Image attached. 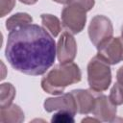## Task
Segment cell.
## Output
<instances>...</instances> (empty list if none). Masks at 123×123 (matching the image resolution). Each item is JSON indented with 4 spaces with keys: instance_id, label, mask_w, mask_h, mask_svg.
Here are the masks:
<instances>
[{
    "instance_id": "30bf717a",
    "label": "cell",
    "mask_w": 123,
    "mask_h": 123,
    "mask_svg": "<svg viewBox=\"0 0 123 123\" xmlns=\"http://www.w3.org/2000/svg\"><path fill=\"white\" fill-rule=\"evenodd\" d=\"M75 98L77 111L81 114L91 113L95 105L96 97L100 93L91 88L89 89H74L70 91Z\"/></svg>"
},
{
    "instance_id": "8fae6325",
    "label": "cell",
    "mask_w": 123,
    "mask_h": 123,
    "mask_svg": "<svg viewBox=\"0 0 123 123\" xmlns=\"http://www.w3.org/2000/svg\"><path fill=\"white\" fill-rule=\"evenodd\" d=\"M24 120V112L14 104L0 109V121L5 122H22Z\"/></svg>"
},
{
    "instance_id": "5b68a950",
    "label": "cell",
    "mask_w": 123,
    "mask_h": 123,
    "mask_svg": "<svg viewBox=\"0 0 123 123\" xmlns=\"http://www.w3.org/2000/svg\"><path fill=\"white\" fill-rule=\"evenodd\" d=\"M112 34L113 27L110 18L102 14H97L91 19L88 26V37L96 48L112 37Z\"/></svg>"
},
{
    "instance_id": "9c48e42d",
    "label": "cell",
    "mask_w": 123,
    "mask_h": 123,
    "mask_svg": "<svg viewBox=\"0 0 123 123\" xmlns=\"http://www.w3.org/2000/svg\"><path fill=\"white\" fill-rule=\"evenodd\" d=\"M43 107L47 112H52L55 111H67L73 114L78 112L76 101L71 92L64 93L57 97L47 98L43 103Z\"/></svg>"
},
{
    "instance_id": "52a82bcc",
    "label": "cell",
    "mask_w": 123,
    "mask_h": 123,
    "mask_svg": "<svg viewBox=\"0 0 123 123\" xmlns=\"http://www.w3.org/2000/svg\"><path fill=\"white\" fill-rule=\"evenodd\" d=\"M77 54V43L71 33L62 32L57 45V57L60 63H67L74 61Z\"/></svg>"
},
{
    "instance_id": "6da1fadb",
    "label": "cell",
    "mask_w": 123,
    "mask_h": 123,
    "mask_svg": "<svg viewBox=\"0 0 123 123\" xmlns=\"http://www.w3.org/2000/svg\"><path fill=\"white\" fill-rule=\"evenodd\" d=\"M5 56L13 69L38 76L54 64L57 46L46 29L31 23L9 33Z\"/></svg>"
},
{
    "instance_id": "2e32d148",
    "label": "cell",
    "mask_w": 123,
    "mask_h": 123,
    "mask_svg": "<svg viewBox=\"0 0 123 123\" xmlns=\"http://www.w3.org/2000/svg\"><path fill=\"white\" fill-rule=\"evenodd\" d=\"M74 116L75 114L71 113L70 111H59L52 116L51 122L53 123H73L75 121Z\"/></svg>"
},
{
    "instance_id": "5bb4252c",
    "label": "cell",
    "mask_w": 123,
    "mask_h": 123,
    "mask_svg": "<svg viewBox=\"0 0 123 123\" xmlns=\"http://www.w3.org/2000/svg\"><path fill=\"white\" fill-rule=\"evenodd\" d=\"M15 96V88L11 83H3L0 86V107L5 108L12 105Z\"/></svg>"
},
{
    "instance_id": "7a4b0ae2",
    "label": "cell",
    "mask_w": 123,
    "mask_h": 123,
    "mask_svg": "<svg viewBox=\"0 0 123 123\" xmlns=\"http://www.w3.org/2000/svg\"><path fill=\"white\" fill-rule=\"evenodd\" d=\"M82 79V72L74 62L56 64L41 79L42 89L50 94H62L65 87L77 84Z\"/></svg>"
},
{
    "instance_id": "4fadbf2b",
    "label": "cell",
    "mask_w": 123,
    "mask_h": 123,
    "mask_svg": "<svg viewBox=\"0 0 123 123\" xmlns=\"http://www.w3.org/2000/svg\"><path fill=\"white\" fill-rule=\"evenodd\" d=\"M40 18H41L43 28L46 29L52 35V37H55L60 34L62 26L57 16L53 14H49V13H42L40 15Z\"/></svg>"
},
{
    "instance_id": "ffe728a7",
    "label": "cell",
    "mask_w": 123,
    "mask_h": 123,
    "mask_svg": "<svg viewBox=\"0 0 123 123\" xmlns=\"http://www.w3.org/2000/svg\"><path fill=\"white\" fill-rule=\"evenodd\" d=\"M54 2H57V3H59V4H67L70 0H53Z\"/></svg>"
},
{
    "instance_id": "ac0fdd59",
    "label": "cell",
    "mask_w": 123,
    "mask_h": 123,
    "mask_svg": "<svg viewBox=\"0 0 123 123\" xmlns=\"http://www.w3.org/2000/svg\"><path fill=\"white\" fill-rule=\"evenodd\" d=\"M116 80L117 83H119L121 86H123V65L119 67V69L117 70L116 73Z\"/></svg>"
},
{
    "instance_id": "e0dca14e",
    "label": "cell",
    "mask_w": 123,
    "mask_h": 123,
    "mask_svg": "<svg viewBox=\"0 0 123 123\" xmlns=\"http://www.w3.org/2000/svg\"><path fill=\"white\" fill-rule=\"evenodd\" d=\"M15 5V0H1L0 1V16L4 17L12 12Z\"/></svg>"
},
{
    "instance_id": "277c9868",
    "label": "cell",
    "mask_w": 123,
    "mask_h": 123,
    "mask_svg": "<svg viewBox=\"0 0 123 123\" xmlns=\"http://www.w3.org/2000/svg\"><path fill=\"white\" fill-rule=\"evenodd\" d=\"M111 64L99 54L94 56L87 64V82L91 89L103 92L111 83Z\"/></svg>"
},
{
    "instance_id": "9a60e30c",
    "label": "cell",
    "mask_w": 123,
    "mask_h": 123,
    "mask_svg": "<svg viewBox=\"0 0 123 123\" xmlns=\"http://www.w3.org/2000/svg\"><path fill=\"white\" fill-rule=\"evenodd\" d=\"M109 98L115 106L122 105L123 104V86H121L119 83H115L111 89Z\"/></svg>"
},
{
    "instance_id": "7c38bea8",
    "label": "cell",
    "mask_w": 123,
    "mask_h": 123,
    "mask_svg": "<svg viewBox=\"0 0 123 123\" xmlns=\"http://www.w3.org/2000/svg\"><path fill=\"white\" fill-rule=\"evenodd\" d=\"M32 22H33V17L30 14L26 12H17L6 20V29L11 32L25 25L31 24Z\"/></svg>"
},
{
    "instance_id": "3957f363",
    "label": "cell",
    "mask_w": 123,
    "mask_h": 123,
    "mask_svg": "<svg viewBox=\"0 0 123 123\" xmlns=\"http://www.w3.org/2000/svg\"><path fill=\"white\" fill-rule=\"evenodd\" d=\"M95 4V0H70L62 11V25L72 35L83 31L86 22V12Z\"/></svg>"
},
{
    "instance_id": "d6986e66",
    "label": "cell",
    "mask_w": 123,
    "mask_h": 123,
    "mask_svg": "<svg viewBox=\"0 0 123 123\" xmlns=\"http://www.w3.org/2000/svg\"><path fill=\"white\" fill-rule=\"evenodd\" d=\"M19 1L25 5H34L37 2V0H19Z\"/></svg>"
},
{
    "instance_id": "8992f818",
    "label": "cell",
    "mask_w": 123,
    "mask_h": 123,
    "mask_svg": "<svg viewBox=\"0 0 123 123\" xmlns=\"http://www.w3.org/2000/svg\"><path fill=\"white\" fill-rule=\"evenodd\" d=\"M98 53L110 64H116L123 61V37H111L98 48Z\"/></svg>"
},
{
    "instance_id": "44dd1931",
    "label": "cell",
    "mask_w": 123,
    "mask_h": 123,
    "mask_svg": "<svg viewBox=\"0 0 123 123\" xmlns=\"http://www.w3.org/2000/svg\"><path fill=\"white\" fill-rule=\"evenodd\" d=\"M121 37H123V25H122V27H121Z\"/></svg>"
},
{
    "instance_id": "ba28073f",
    "label": "cell",
    "mask_w": 123,
    "mask_h": 123,
    "mask_svg": "<svg viewBox=\"0 0 123 123\" xmlns=\"http://www.w3.org/2000/svg\"><path fill=\"white\" fill-rule=\"evenodd\" d=\"M116 106L110 100V98L100 92L95 101V105L92 111L93 116L103 122H113L116 116Z\"/></svg>"
}]
</instances>
